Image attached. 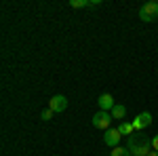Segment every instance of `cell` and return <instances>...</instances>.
Returning <instances> with one entry per match:
<instances>
[{"mask_svg":"<svg viewBox=\"0 0 158 156\" xmlns=\"http://www.w3.org/2000/svg\"><path fill=\"white\" fill-rule=\"evenodd\" d=\"M127 150L131 152V156H148L152 152V139H148V135H139L135 131L127 141Z\"/></svg>","mask_w":158,"mask_h":156,"instance_id":"obj_1","label":"cell"},{"mask_svg":"<svg viewBox=\"0 0 158 156\" xmlns=\"http://www.w3.org/2000/svg\"><path fill=\"white\" fill-rule=\"evenodd\" d=\"M139 19L146 21V23H154V21H158V2L156 0L146 2V4L139 9Z\"/></svg>","mask_w":158,"mask_h":156,"instance_id":"obj_2","label":"cell"},{"mask_svg":"<svg viewBox=\"0 0 158 156\" xmlns=\"http://www.w3.org/2000/svg\"><path fill=\"white\" fill-rule=\"evenodd\" d=\"M112 114H110V112H103V110H99L97 114H95V116H93V120H91V122H93V127H95V129H99V131H108L110 127H112Z\"/></svg>","mask_w":158,"mask_h":156,"instance_id":"obj_3","label":"cell"},{"mask_svg":"<svg viewBox=\"0 0 158 156\" xmlns=\"http://www.w3.org/2000/svg\"><path fill=\"white\" fill-rule=\"evenodd\" d=\"M49 108L55 112V114H61V112H65L68 108V97L65 95H53L49 101Z\"/></svg>","mask_w":158,"mask_h":156,"instance_id":"obj_4","label":"cell"},{"mask_svg":"<svg viewBox=\"0 0 158 156\" xmlns=\"http://www.w3.org/2000/svg\"><path fill=\"white\" fill-rule=\"evenodd\" d=\"M120 139H122V135H120V131H118V127H116V129L110 127L108 131L103 133V141H106V145H110V148H116V145L120 144Z\"/></svg>","mask_w":158,"mask_h":156,"instance_id":"obj_5","label":"cell"},{"mask_svg":"<svg viewBox=\"0 0 158 156\" xmlns=\"http://www.w3.org/2000/svg\"><path fill=\"white\" fill-rule=\"evenodd\" d=\"M150 124H152V114H150V112H141V114H137V118L133 120L135 131H143Z\"/></svg>","mask_w":158,"mask_h":156,"instance_id":"obj_6","label":"cell"},{"mask_svg":"<svg viewBox=\"0 0 158 156\" xmlns=\"http://www.w3.org/2000/svg\"><path fill=\"white\" fill-rule=\"evenodd\" d=\"M97 103H99V110H103V112H112V108L116 106V103H114V97L110 95V93H103V95H99Z\"/></svg>","mask_w":158,"mask_h":156,"instance_id":"obj_7","label":"cell"},{"mask_svg":"<svg viewBox=\"0 0 158 156\" xmlns=\"http://www.w3.org/2000/svg\"><path fill=\"white\" fill-rule=\"evenodd\" d=\"M110 114H112V118H118V120H122L124 116H127V108H124L122 103H116V106L112 108V112H110Z\"/></svg>","mask_w":158,"mask_h":156,"instance_id":"obj_8","label":"cell"},{"mask_svg":"<svg viewBox=\"0 0 158 156\" xmlns=\"http://www.w3.org/2000/svg\"><path fill=\"white\" fill-rule=\"evenodd\" d=\"M118 131H120V135H127V137H131V135L135 133V127H133V122H120Z\"/></svg>","mask_w":158,"mask_h":156,"instance_id":"obj_9","label":"cell"},{"mask_svg":"<svg viewBox=\"0 0 158 156\" xmlns=\"http://www.w3.org/2000/svg\"><path fill=\"white\" fill-rule=\"evenodd\" d=\"M110 156H131V152H129L127 148H120V145H116V148H112Z\"/></svg>","mask_w":158,"mask_h":156,"instance_id":"obj_10","label":"cell"},{"mask_svg":"<svg viewBox=\"0 0 158 156\" xmlns=\"http://www.w3.org/2000/svg\"><path fill=\"white\" fill-rule=\"evenodd\" d=\"M70 6L72 9H85V6H89V0H70Z\"/></svg>","mask_w":158,"mask_h":156,"instance_id":"obj_11","label":"cell"},{"mask_svg":"<svg viewBox=\"0 0 158 156\" xmlns=\"http://www.w3.org/2000/svg\"><path fill=\"white\" fill-rule=\"evenodd\" d=\"M53 114H55V112H53L51 108H44L42 112H40V118H42V120H51V118H53Z\"/></svg>","mask_w":158,"mask_h":156,"instance_id":"obj_12","label":"cell"},{"mask_svg":"<svg viewBox=\"0 0 158 156\" xmlns=\"http://www.w3.org/2000/svg\"><path fill=\"white\" fill-rule=\"evenodd\" d=\"M152 150H154V152H158V135H154V137H152Z\"/></svg>","mask_w":158,"mask_h":156,"instance_id":"obj_13","label":"cell"},{"mask_svg":"<svg viewBox=\"0 0 158 156\" xmlns=\"http://www.w3.org/2000/svg\"><path fill=\"white\" fill-rule=\"evenodd\" d=\"M148 156H158V152H154V150H152V152H150Z\"/></svg>","mask_w":158,"mask_h":156,"instance_id":"obj_14","label":"cell"}]
</instances>
